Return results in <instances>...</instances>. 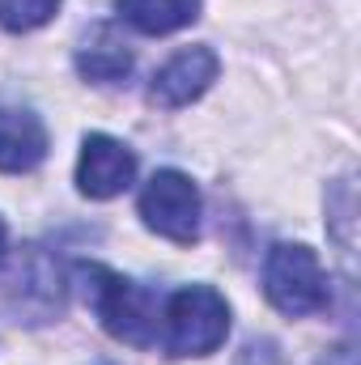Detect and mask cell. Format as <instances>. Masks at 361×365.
<instances>
[{
    "instance_id": "obj_7",
    "label": "cell",
    "mask_w": 361,
    "mask_h": 365,
    "mask_svg": "<svg viewBox=\"0 0 361 365\" xmlns=\"http://www.w3.org/2000/svg\"><path fill=\"white\" fill-rule=\"evenodd\" d=\"M47 158V128L34 110L0 106V170L26 175Z\"/></svg>"
},
{
    "instance_id": "obj_6",
    "label": "cell",
    "mask_w": 361,
    "mask_h": 365,
    "mask_svg": "<svg viewBox=\"0 0 361 365\" xmlns=\"http://www.w3.org/2000/svg\"><path fill=\"white\" fill-rule=\"evenodd\" d=\"M132 175H136V158H132L128 145H119V140H111L102 132L86 136L81 162H77V187H81V195L111 200V195H119L132 182Z\"/></svg>"
},
{
    "instance_id": "obj_11",
    "label": "cell",
    "mask_w": 361,
    "mask_h": 365,
    "mask_svg": "<svg viewBox=\"0 0 361 365\" xmlns=\"http://www.w3.org/2000/svg\"><path fill=\"white\" fill-rule=\"evenodd\" d=\"M234 365H289V361H285V353H280L272 340H251V344L238 353Z\"/></svg>"
},
{
    "instance_id": "obj_5",
    "label": "cell",
    "mask_w": 361,
    "mask_h": 365,
    "mask_svg": "<svg viewBox=\"0 0 361 365\" xmlns=\"http://www.w3.org/2000/svg\"><path fill=\"white\" fill-rule=\"evenodd\" d=\"M221 73V60L213 47H183L179 56H171L149 86V102L162 110H179L187 102H195L200 93L208 90Z\"/></svg>"
},
{
    "instance_id": "obj_9",
    "label": "cell",
    "mask_w": 361,
    "mask_h": 365,
    "mask_svg": "<svg viewBox=\"0 0 361 365\" xmlns=\"http://www.w3.org/2000/svg\"><path fill=\"white\" fill-rule=\"evenodd\" d=\"M119 17L141 34H171L200 17V0H119Z\"/></svg>"
},
{
    "instance_id": "obj_1",
    "label": "cell",
    "mask_w": 361,
    "mask_h": 365,
    "mask_svg": "<svg viewBox=\"0 0 361 365\" xmlns=\"http://www.w3.org/2000/svg\"><path fill=\"white\" fill-rule=\"evenodd\" d=\"M81 293L90 302V310L98 314V323L106 327V336L132 344V349H149L158 340V297L141 284H132L128 276L111 272L102 264H81L77 268Z\"/></svg>"
},
{
    "instance_id": "obj_10",
    "label": "cell",
    "mask_w": 361,
    "mask_h": 365,
    "mask_svg": "<svg viewBox=\"0 0 361 365\" xmlns=\"http://www.w3.org/2000/svg\"><path fill=\"white\" fill-rule=\"evenodd\" d=\"M60 9V0H0V26L21 34V30H34L43 21H51Z\"/></svg>"
},
{
    "instance_id": "obj_8",
    "label": "cell",
    "mask_w": 361,
    "mask_h": 365,
    "mask_svg": "<svg viewBox=\"0 0 361 365\" xmlns=\"http://www.w3.org/2000/svg\"><path fill=\"white\" fill-rule=\"evenodd\" d=\"M77 68H81L86 81H98V86L123 81L132 73V51H128V43L111 26H93L90 38L77 47Z\"/></svg>"
},
{
    "instance_id": "obj_2",
    "label": "cell",
    "mask_w": 361,
    "mask_h": 365,
    "mask_svg": "<svg viewBox=\"0 0 361 365\" xmlns=\"http://www.w3.org/2000/svg\"><path fill=\"white\" fill-rule=\"evenodd\" d=\"M230 331V306L208 284L179 289L162 310V344L171 357H208Z\"/></svg>"
},
{
    "instance_id": "obj_4",
    "label": "cell",
    "mask_w": 361,
    "mask_h": 365,
    "mask_svg": "<svg viewBox=\"0 0 361 365\" xmlns=\"http://www.w3.org/2000/svg\"><path fill=\"white\" fill-rule=\"evenodd\" d=\"M141 217L153 234L191 247L200 238V191L179 170H158L141 191Z\"/></svg>"
},
{
    "instance_id": "obj_13",
    "label": "cell",
    "mask_w": 361,
    "mask_h": 365,
    "mask_svg": "<svg viewBox=\"0 0 361 365\" xmlns=\"http://www.w3.org/2000/svg\"><path fill=\"white\" fill-rule=\"evenodd\" d=\"M0 259H4V225H0Z\"/></svg>"
},
{
    "instance_id": "obj_12",
    "label": "cell",
    "mask_w": 361,
    "mask_h": 365,
    "mask_svg": "<svg viewBox=\"0 0 361 365\" xmlns=\"http://www.w3.org/2000/svg\"><path fill=\"white\" fill-rule=\"evenodd\" d=\"M319 365H357V353H353V344H336V349L323 353Z\"/></svg>"
},
{
    "instance_id": "obj_3",
    "label": "cell",
    "mask_w": 361,
    "mask_h": 365,
    "mask_svg": "<svg viewBox=\"0 0 361 365\" xmlns=\"http://www.w3.org/2000/svg\"><path fill=\"white\" fill-rule=\"evenodd\" d=\"M264 293L289 319H306V314L327 310V276L319 268L315 251L302 242L272 247L268 264H264Z\"/></svg>"
}]
</instances>
